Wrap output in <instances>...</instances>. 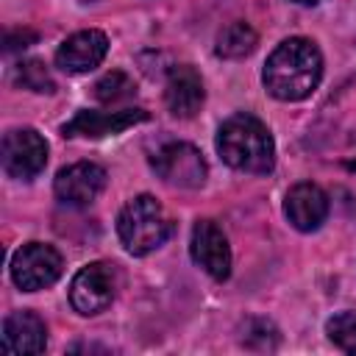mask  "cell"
<instances>
[{
  "label": "cell",
  "instance_id": "16",
  "mask_svg": "<svg viewBox=\"0 0 356 356\" xmlns=\"http://www.w3.org/2000/svg\"><path fill=\"white\" fill-rule=\"evenodd\" d=\"M134 92H136L134 81H131L125 72H120V70L106 72V75L95 83V97H97L100 103H120V100L134 97Z\"/></svg>",
  "mask_w": 356,
  "mask_h": 356
},
{
  "label": "cell",
  "instance_id": "17",
  "mask_svg": "<svg viewBox=\"0 0 356 356\" xmlns=\"http://www.w3.org/2000/svg\"><path fill=\"white\" fill-rule=\"evenodd\" d=\"M328 339L345 350V353H356V312H339L325 323Z\"/></svg>",
  "mask_w": 356,
  "mask_h": 356
},
{
  "label": "cell",
  "instance_id": "5",
  "mask_svg": "<svg viewBox=\"0 0 356 356\" xmlns=\"http://www.w3.org/2000/svg\"><path fill=\"white\" fill-rule=\"evenodd\" d=\"M150 164H153L156 175L164 184L178 186V189H197V186L206 184V175H209L203 153L189 142H167V145H161L150 156Z\"/></svg>",
  "mask_w": 356,
  "mask_h": 356
},
{
  "label": "cell",
  "instance_id": "7",
  "mask_svg": "<svg viewBox=\"0 0 356 356\" xmlns=\"http://www.w3.org/2000/svg\"><path fill=\"white\" fill-rule=\"evenodd\" d=\"M47 164V142L33 128H14L3 136V170L17 181H33Z\"/></svg>",
  "mask_w": 356,
  "mask_h": 356
},
{
  "label": "cell",
  "instance_id": "1",
  "mask_svg": "<svg viewBox=\"0 0 356 356\" xmlns=\"http://www.w3.org/2000/svg\"><path fill=\"white\" fill-rule=\"evenodd\" d=\"M323 78V56L312 39L289 36L284 39L264 64V89L284 103L309 97Z\"/></svg>",
  "mask_w": 356,
  "mask_h": 356
},
{
  "label": "cell",
  "instance_id": "13",
  "mask_svg": "<svg viewBox=\"0 0 356 356\" xmlns=\"http://www.w3.org/2000/svg\"><path fill=\"white\" fill-rule=\"evenodd\" d=\"M203 97H206L203 81H200L195 67L181 64V67L170 70L167 83H164V103H167L172 117H181V120L195 117L203 106Z\"/></svg>",
  "mask_w": 356,
  "mask_h": 356
},
{
  "label": "cell",
  "instance_id": "8",
  "mask_svg": "<svg viewBox=\"0 0 356 356\" xmlns=\"http://www.w3.org/2000/svg\"><path fill=\"white\" fill-rule=\"evenodd\" d=\"M192 261L209 273L214 281H225L231 275V248L222 228L214 220H197L189 239Z\"/></svg>",
  "mask_w": 356,
  "mask_h": 356
},
{
  "label": "cell",
  "instance_id": "3",
  "mask_svg": "<svg viewBox=\"0 0 356 356\" xmlns=\"http://www.w3.org/2000/svg\"><path fill=\"white\" fill-rule=\"evenodd\" d=\"M117 234L128 253L147 256L167 242V236L172 234V222L153 195H136L122 206L117 217Z\"/></svg>",
  "mask_w": 356,
  "mask_h": 356
},
{
  "label": "cell",
  "instance_id": "6",
  "mask_svg": "<svg viewBox=\"0 0 356 356\" xmlns=\"http://www.w3.org/2000/svg\"><path fill=\"white\" fill-rule=\"evenodd\" d=\"M61 253L44 242H28L11 256V281L22 292H36L58 281L61 275Z\"/></svg>",
  "mask_w": 356,
  "mask_h": 356
},
{
  "label": "cell",
  "instance_id": "2",
  "mask_svg": "<svg viewBox=\"0 0 356 356\" xmlns=\"http://www.w3.org/2000/svg\"><path fill=\"white\" fill-rule=\"evenodd\" d=\"M217 153L239 172L267 175L275 167V142L253 114H231L217 131Z\"/></svg>",
  "mask_w": 356,
  "mask_h": 356
},
{
  "label": "cell",
  "instance_id": "20",
  "mask_svg": "<svg viewBox=\"0 0 356 356\" xmlns=\"http://www.w3.org/2000/svg\"><path fill=\"white\" fill-rule=\"evenodd\" d=\"M295 3H300V6H314V3H320V0H295Z\"/></svg>",
  "mask_w": 356,
  "mask_h": 356
},
{
  "label": "cell",
  "instance_id": "10",
  "mask_svg": "<svg viewBox=\"0 0 356 356\" xmlns=\"http://www.w3.org/2000/svg\"><path fill=\"white\" fill-rule=\"evenodd\" d=\"M108 53V39L103 31H78L72 36H67L61 42V47L56 50V64L64 70V72H72V75H81V72H89L95 70Z\"/></svg>",
  "mask_w": 356,
  "mask_h": 356
},
{
  "label": "cell",
  "instance_id": "14",
  "mask_svg": "<svg viewBox=\"0 0 356 356\" xmlns=\"http://www.w3.org/2000/svg\"><path fill=\"white\" fill-rule=\"evenodd\" d=\"M47 345V328L33 312H11L3 323V350L8 353H42Z\"/></svg>",
  "mask_w": 356,
  "mask_h": 356
},
{
  "label": "cell",
  "instance_id": "15",
  "mask_svg": "<svg viewBox=\"0 0 356 356\" xmlns=\"http://www.w3.org/2000/svg\"><path fill=\"white\" fill-rule=\"evenodd\" d=\"M256 42H259L256 31L248 22L236 19V22L225 25L217 33V56H222V58H245V56H250L256 50Z\"/></svg>",
  "mask_w": 356,
  "mask_h": 356
},
{
  "label": "cell",
  "instance_id": "4",
  "mask_svg": "<svg viewBox=\"0 0 356 356\" xmlns=\"http://www.w3.org/2000/svg\"><path fill=\"white\" fill-rule=\"evenodd\" d=\"M120 289V273L108 261H92L81 267L70 284V303L78 314L92 317L111 306Z\"/></svg>",
  "mask_w": 356,
  "mask_h": 356
},
{
  "label": "cell",
  "instance_id": "18",
  "mask_svg": "<svg viewBox=\"0 0 356 356\" xmlns=\"http://www.w3.org/2000/svg\"><path fill=\"white\" fill-rule=\"evenodd\" d=\"M17 81L25 86V89H31V92H56V83H53V78H50V72L44 70V64L39 61V58H28V61H19V67H17Z\"/></svg>",
  "mask_w": 356,
  "mask_h": 356
},
{
  "label": "cell",
  "instance_id": "9",
  "mask_svg": "<svg viewBox=\"0 0 356 356\" xmlns=\"http://www.w3.org/2000/svg\"><path fill=\"white\" fill-rule=\"evenodd\" d=\"M106 186V170L95 161H75L64 170H58L53 181V192L64 206L81 209L89 206Z\"/></svg>",
  "mask_w": 356,
  "mask_h": 356
},
{
  "label": "cell",
  "instance_id": "11",
  "mask_svg": "<svg viewBox=\"0 0 356 356\" xmlns=\"http://www.w3.org/2000/svg\"><path fill=\"white\" fill-rule=\"evenodd\" d=\"M284 214L292 222V228L298 231H317L325 217H328V195L312 184V181H300L286 192L284 200Z\"/></svg>",
  "mask_w": 356,
  "mask_h": 356
},
{
  "label": "cell",
  "instance_id": "12",
  "mask_svg": "<svg viewBox=\"0 0 356 356\" xmlns=\"http://www.w3.org/2000/svg\"><path fill=\"white\" fill-rule=\"evenodd\" d=\"M147 111L142 108H122V111H78L64 128V136H86V139H100L108 134H120L136 122H145Z\"/></svg>",
  "mask_w": 356,
  "mask_h": 356
},
{
  "label": "cell",
  "instance_id": "19",
  "mask_svg": "<svg viewBox=\"0 0 356 356\" xmlns=\"http://www.w3.org/2000/svg\"><path fill=\"white\" fill-rule=\"evenodd\" d=\"M242 345L245 348L256 345V350H273L278 345V331L267 320H248L242 328Z\"/></svg>",
  "mask_w": 356,
  "mask_h": 356
}]
</instances>
